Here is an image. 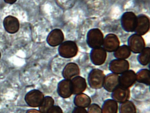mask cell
<instances>
[{"instance_id":"6da1fadb","label":"cell","mask_w":150,"mask_h":113,"mask_svg":"<svg viewBox=\"0 0 150 113\" xmlns=\"http://www.w3.org/2000/svg\"><path fill=\"white\" fill-rule=\"evenodd\" d=\"M105 76L103 71L99 69H93L88 75V84L92 89H101L103 86Z\"/></svg>"},{"instance_id":"7a4b0ae2","label":"cell","mask_w":150,"mask_h":113,"mask_svg":"<svg viewBox=\"0 0 150 113\" xmlns=\"http://www.w3.org/2000/svg\"><path fill=\"white\" fill-rule=\"evenodd\" d=\"M104 38L103 34L100 29H92L87 34V43L91 49L99 48L103 45Z\"/></svg>"},{"instance_id":"3957f363","label":"cell","mask_w":150,"mask_h":113,"mask_svg":"<svg viewBox=\"0 0 150 113\" xmlns=\"http://www.w3.org/2000/svg\"><path fill=\"white\" fill-rule=\"evenodd\" d=\"M78 50L79 49L76 43L70 40L63 42L58 48L59 55L65 59H70L76 56Z\"/></svg>"},{"instance_id":"277c9868","label":"cell","mask_w":150,"mask_h":113,"mask_svg":"<svg viewBox=\"0 0 150 113\" xmlns=\"http://www.w3.org/2000/svg\"><path fill=\"white\" fill-rule=\"evenodd\" d=\"M137 22V16L133 12H126L121 18L122 28L127 32H134Z\"/></svg>"},{"instance_id":"5b68a950","label":"cell","mask_w":150,"mask_h":113,"mask_svg":"<svg viewBox=\"0 0 150 113\" xmlns=\"http://www.w3.org/2000/svg\"><path fill=\"white\" fill-rule=\"evenodd\" d=\"M128 46L131 52L139 54L146 48L145 42L141 35L135 33L128 39Z\"/></svg>"},{"instance_id":"8992f818","label":"cell","mask_w":150,"mask_h":113,"mask_svg":"<svg viewBox=\"0 0 150 113\" xmlns=\"http://www.w3.org/2000/svg\"><path fill=\"white\" fill-rule=\"evenodd\" d=\"M44 98V95L42 92L37 90H32L26 95L25 101L29 106L38 107L40 106Z\"/></svg>"},{"instance_id":"52a82bcc","label":"cell","mask_w":150,"mask_h":113,"mask_svg":"<svg viewBox=\"0 0 150 113\" xmlns=\"http://www.w3.org/2000/svg\"><path fill=\"white\" fill-rule=\"evenodd\" d=\"M129 68V64L126 60L115 59L110 61L109 69L113 73L120 75Z\"/></svg>"},{"instance_id":"ba28073f","label":"cell","mask_w":150,"mask_h":113,"mask_svg":"<svg viewBox=\"0 0 150 113\" xmlns=\"http://www.w3.org/2000/svg\"><path fill=\"white\" fill-rule=\"evenodd\" d=\"M120 45V41L118 37L115 34H109L104 38L102 46L106 52L111 53L115 52Z\"/></svg>"},{"instance_id":"9c48e42d","label":"cell","mask_w":150,"mask_h":113,"mask_svg":"<svg viewBox=\"0 0 150 113\" xmlns=\"http://www.w3.org/2000/svg\"><path fill=\"white\" fill-rule=\"evenodd\" d=\"M103 47L92 49L90 52V59L95 65L100 66L104 64L107 58V53Z\"/></svg>"},{"instance_id":"30bf717a","label":"cell","mask_w":150,"mask_h":113,"mask_svg":"<svg viewBox=\"0 0 150 113\" xmlns=\"http://www.w3.org/2000/svg\"><path fill=\"white\" fill-rule=\"evenodd\" d=\"M130 97L129 88L118 86L111 94L112 99L119 103H122L128 100Z\"/></svg>"},{"instance_id":"8fae6325","label":"cell","mask_w":150,"mask_h":113,"mask_svg":"<svg viewBox=\"0 0 150 113\" xmlns=\"http://www.w3.org/2000/svg\"><path fill=\"white\" fill-rule=\"evenodd\" d=\"M150 19L146 15L141 14L137 16V22L134 32L139 35H145L150 29Z\"/></svg>"},{"instance_id":"7c38bea8","label":"cell","mask_w":150,"mask_h":113,"mask_svg":"<svg viewBox=\"0 0 150 113\" xmlns=\"http://www.w3.org/2000/svg\"><path fill=\"white\" fill-rule=\"evenodd\" d=\"M119 85L124 87H131L136 82V74L132 70H128L119 76Z\"/></svg>"},{"instance_id":"4fadbf2b","label":"cell","mask_w":150,"mask_h":113,"mask_svg":"<svg viewBox=\"0 0 150 113\" xmlns=\"http://www.w3.org/2000/svg\"><path fill=\"white\" fill-rule=\"evenodd\" d=\"M64 34L62 30L56 29L52 30L47 37V43L52 47L60 45L64 40Z\"/></svg>"},{"instance_id":"5bb4252c","label":"cell","mask_w":150,"mask_h":113,"mask_svg":"<svg viewBox=\"0 0 150 113\" xmlns=\"http://www.w3.org/2000/svg\"><path fill=\"white\" fill-rule=\"evenodd\" d=\"M71 84L74 95L83 93L87 87V82L85 78L79 76L71 80Z\"/></svg>"},{"instance_id":"9a60e30c","label":"cell","mask_w":150,"mask_h":113,"mask_svg":"<svg viewBox=\"0 0 150 113\" xmlns=\"http://www.w3.org/2000/svg\"><path fill=\"white\" fill-rule=\"evenodd\" d=\"M57 93L58 95L63 98L70 97L73 94L71 80L64 79L60 81L58 84Z\"/></svg>"},{"instance_id":"2e32d148","label":"cell","mask_w":150,"mask_h":113,"mask_svg":"<svg viewBox=\"0 0 150 113\" xmlns=\"http://www.w3.org/2000/svg\"><path fill=\"white\" fill-rule=\"evenodd\" d=\"M80 74V69L77 64L74 62H70L64 67L63 70V77L64 79L71 80L78 76Z\"/></svg>"},{"instance_id":"e0dca14e","label":"cell","mask_w":150,"mask_h":113,"mask_svg":"<svg viewBox=\"0 0 150 113\" xmlns=\"http://www.w3.org/2000/svg\"><path fill=\"white\" fill-rule=\"evenodd\" d=\"M119 75L113 73L107 74L105 77L103 86L105 90L109 92H112L119 86Z\"/></svg>"},{"instance_id":"ac0fdd59","label":"cell","mask_w":150,"mask_h":113,"mask_svg":"<svg viewBox=\"0 0 150 113\" xmlns=\"http://www.w3.org/2000/svg\"><path fill=\"white\" fill-rule=\"evenodd\" d=\"M3 25L5 30L11 34L17 32L20 28L19 20L13 16L6 17L3 21Z\"/></svg>"},{"instance_id":"d6986e66","label":"cell","mask_w":150,"mask_h":113,"mask_svg":"<svg viewBox=\"0 0 150 113\" xmlns=\"http://www.w3.org/2000/svg\"><path fill=\"white\" fill-rule=\"evenodd\" d=\"M91 98L85 94L81 93L75 95L74 98V103L78 107L87 108L91 104Z\"/></svg>"},{"instance_id":"ffe728a7","label":"cell","mask_w":150,"mask_h":113,"mask_svg":"<svg viewBox=\"0 0 150 113\" xmlns=\"http://www.w3.org/2000/svg\"><path fill=\"white\" fill-rule=\"evenodd\" d=\"M118 103L113 99H107L104 102L102 106V113H117Z\"/></svg>"},{"instance_id":"44dd1931","label":"cell","mask_w":150,"mask_h":113,"mask_svg":"<svg viewBox=\"0 0 150 113\" xmlns=\"http://www.w3.org/2000/svg\"><path fill=\"white\" fill-rule=\"evenodd\" d=\"M131 51L127 45L119 46V48L114 52V56L116 59L126 60L130 56Z\"/></svg>"},{"instance_id":"7402d4cb","label":"cell","mask_w":150,"mask_h":113,"mask_svg":"<svg viewBox=\"0 0 150 113\" xmlns=\"http://www.w3.org/2000/svg\"><path fill=\"white\" fill-rule=\"evenodd\" d=\"M136 74V81L139 83L145 84L147 86L150 85V72L147 69H142Z\"/></svg>"},{"instance_id":"603a6c76","label":"cell","mask_w":150,"mask_h":113,"mask_svg":"<svg viewBox=\"0 0 150 113\" xmlns=\"http://www.w3.org/2000/svg\"><path fill=\"white\" fill-rule=\"evenodd\" d=\"M119 109L120 113H137L135 105L129 100L120 104Z\"/></svg>"},{"instance_id":"cb8c5ba5","label":"cell","mask_w":150,"mask_h":113,"mask_svg":"<svg viewBox=\"0 0 150 113\" xmlns=\"http://www.w3.org/2000/svg\"><path fill=\"white\" fill-rule=\"evenodd\" d=\"M54 105V100L51 97H44L39 107V110L42 113H47Z\"/></svg>"},{"instance_id":"d4e9b609","label":"cell","mask_w":150,"mask_h":113,"mask_svg":"<svg viewBox=\"0 0 150 113\" xmlns=\"http://www.w3.org/2000/svg\"><path fill=\"white\" fill-rule=\"evenodd\" d=\"M137 60L140 64L146 66L149 64L150 60V48L146 47L139 54Z\"/></svg>"},{"instance_id":"484cf974","label":"cell","mask_w":150,"mask_h":113,"mask_svg":"<svg viewBox=\"0 0 150 113\" xmlns=\"http://www.w3.org/2000/svg\"><path fill=\"white\" fill-rule=\"evenodd\" d=\"M88 113H102L101 108L97 104H93L89 105L87 110Z\"/></svg>"},{"instance_id":"4316f807","label":"cell","mask_w":150,"mask_h":113,"mask_svg":"<svg viewBox=\"0 0 150 113\" xmlns=\"http://www.w3.org/2000/svg\"><path fill=\"white\" fill-rule=\"evenodd\" d=\"M47 113H63V111L59 106L54 105Z\"/></svg>"},{"instance_id":"83f0119b","label":"cell","mask_w":150,"mask_h":113,"mask_svg":"<svg viewBox=\"0 0 150 113\" xmlns=\"http://www.w3.org/2000/svg\"><path fill=\"white\" fill-rule=\"evenodd\" d=\"M72 113H88V112L85 108L76 107L74 109Z\"/></svg>"},{"instance_id":"f1b7e54d","label":"cell","mask_w":150,"mask_h":113,"mask_svg":"<svg viewBox=\"0 0 150 113\" xmlns=\"http://www.w3.org/2000/svg\"><path fill=\"white\" fill-rule=\"evenodd\" d=\"M26 113H42L39 110H37L35 109H29L28 110Z\"/></svg>"},{"instance_id":"f546056e","label":"cell","mask_w":150,"mask_h":113,"mask_svg":"<svg viewBox=\"0 0 150 113\" xmlns=\"http://www.w3.org/2000/svg\"><path fill=\"white\" fill-rule=\"evenodd\" d=\"M6 3L8 4H13L15 3L17 0H4Z\"/></svg>"},{"instance_id":"4dcf8cb0","label":"cell","mask_w":150,"mask_h":113,"mask_svg":"<svg viewBox=\"0 0 150 113\" xmlns=\"http://www.w3.org/2000/svg\"><path fill=\"white\" fill-rule=\"evenodd\" d=\"M1 52H0V58H1Z\"/></svg>"}]
</instances>
